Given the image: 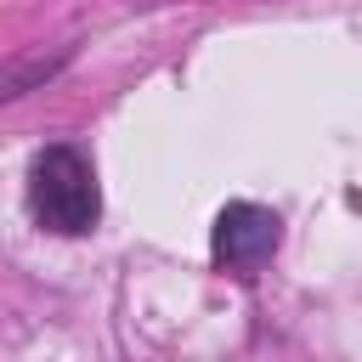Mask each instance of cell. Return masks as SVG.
<instances>
[{
    "mask_svg": "<svg viewBox=\"0 0 362 362\" xmlns=\"http://www.w3.org/2000/svg\"><path fill=\"white\" fill-rule=\"evenodd\" d=\"M277 238H283V226H277V215H272L266 204H226V209L215 215L209 249H215V260H221L226 272L255 277V272L277 255Z\"/></svg>",
    "mask_w": 362,
    "mask_h": 362,
    "instance_id": "7a4b0ae2",
    "label": "cell"
},
{
    "mask_svg": "<svg viewBox=\"0 0 362 362\" xmlns=\"http://www.w3.org/2000/svg\"><path fill=\"white\" fill-rule=\"evenodd\" d=\"M28 209L45 232L57 238H85L102 215V187H96V170L79 147L57 141L34 158L28 170Z\"/></svg>",
    "mask_w": 362,
    "mask_h": 362,
    "instance_id": "6da1fadb",
    "label": "cell"
}]
</instances>
